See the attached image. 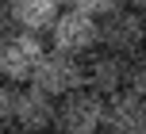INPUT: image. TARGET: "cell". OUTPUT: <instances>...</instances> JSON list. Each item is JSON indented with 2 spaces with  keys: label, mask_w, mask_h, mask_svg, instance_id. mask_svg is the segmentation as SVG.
Wrapping results in <instances>:
<instances>
[{
  "label": "cell",
  "mask_w": 146,
  "mask_h": 134,
  "mask_svg": "<svg viewBox=\"0 0 146 134\" xmlns=\"http://www.w3.org/2000/svg\"><path fill=\"white\" fill-rule=\"evenodd\" d=\"M4 127H23L27 134H46L58 123V96L42 92L38 84H8L0 92Z\"/></svg>",
  "instance_id": "1"
},
{
  "label": "cell",
  "mask_w": 146,
  "mask_h": 134,
  "mask_svg": "<svg viewBox=\"0 0 146 134\" xmlns=\"http://www.w3.org/2000/svg\"><path fill=\"white\" fill-rule=\"evenodd\" d=\"M42 58H46V46H42V35H35V31L15 27L0 42V73L8 84H31Z\"/></svg>",
  "instance_id": "2"
},
{
  "label": "cell",
  "mask_w": 146,
  "mask_h": 134,
  "mask_svg": "<svg viewBox=\"0 0 146 134\" xmlns=\"http://www.w3.org/2000/svg\"><path fill=\"white\" fill-rule=\"evenodd\" d=\"M104 119H108V96H100L96 88H77L69 96L58 100V123L54 130L62 134H100Z\"/></svg>",
  "instance_id": "3"
},
{
  "label": "cell",
  "mask_w": 146,
  "mask_h": 134,
  "mask_svg": "<svg viewBox=\"0 0 146 134\" xmlns=\"http://www.w3.org/2000/svg\"><path fill=\"white\" fill-rule=\"evenodd\" d=\"M50 42L54 50H66V54H77V58H88V54L100 50V19L81 8H66L58 15V23L50 27Z\"/></svg>",
  "instance_id": "4"
},
{
  "label": "cell",
  "mask_w": 146,
  "mask_h": 134,
  "mask_svg": "<svg viewBox=\"0 0 146 134\" xmlns=\"http://www.w3.org/2000/svg\"><path fill=\"white\" fill-rule=\"evenodd\" d=\"M31 84H38L42 92H50V96H58V100H62V96H69V92H77V88H85V84H88L85 58L66 54V50H54V46H50Z\"/></svg>",
  "instance_id": "5"
},
{
  "label": "cell",
  "mask_w": 146,
  "mask_h": 134,
  "mask_svg": "<svg viewBox=\"0 0 146 134\" xmlns=\"http://www.w3.org/2000/svg\"><path fill=\"white\" fill-rule=\"evenodd\" d=\"M100 46L111 54H127V58L142 54L146 50V15L135 12L131 4L104 15L100 19Z\"/></svg>",
  "instance_id": "6"
},
{
  "label": "cell",
  "mask_w": 146,
  "mask_h": 134,
  "mask_svg": "<svg viewBox=\"0 0 146 134\" xmlns=\"http://www.w3.org/2000/svg\"><path fill=\"white\" fill-rule=\"evenodd\" d=\"M88 69V88H96L100 96H115L127 88V73H131V58L127 54H111V50H96L85 58Z\"/></svg>",
  "instance_id": "7"
},
{
  "label": "cell",
  "mask_w": 146,
  "mask_h": 134,
  "mask_svg": "<svg viewBox=\"0 0 146 134\" xmlns=\"http://www.w3.org/2000/svg\"><path fill=\"white\" fill-rule=\"evenodd\" d=\"M108 134H146V96L123 88L108 96V119H104Z\"/></svg>",
  "instance_id": "8"
},
{
  "label": "cell",
  "mask_w": 146,
  "mask_h": 134,
  "mask_svg": "<svg viewBox=\"0 0 146 134\" xmlns=\"http://www.w3.org/2000/svg\"><path fill=\"white\" fill-rule=\"evenodd\" d=\"M62 12H66L62 0H8L4 19H12V27H19V31L50 35V27L58 23Z\"/></svg>",
  "instance_id": "9"
},
{
  "label": "cell",
  "mask_w": 146,
  "mask_h": 134,
  "mask_svg": "<svg viewBox=\"0 0 146 134\" xmlns=\"http://www.w3.org/2000/svg\"><path fill=\"white\" fill-rule=\"evenodd\" d=\"M73 8H81V12L96 15V19H104V15L119 12V8H127V0H69Z\"/></svg>",
  "instance_id": "10"
},
{
  "label": "cell",
  "mask_w": 146,
  "mask_h": 134,
  "mask_svg": "<svg viewBox=\"0 0 146 134\" xmlns=\"http://www.w3.org/2000/svg\"><path fill=\"white\" fill-rule=\"evenodd\" d=\"M127 88H131V92H139V96H146V50L131 58V73H127Z\"/></svg>",
  "instance_id": "11"
},
{
  "label": "cell",
  "mask_w": 146,
  "mask_h": 134,
  "mask_svg": "<svg viewBox=\"0 0 146 134\" xmlns=\"http://www.w3.org/2000/svg\"><path fill=\"white\" fill-rule=\"evenodd\" d=\"M127 4H131L135 12H142V15H146V0H127Z\"/></svg>",
  "instance_id": "12"
},
{
  "label": "cell",
  "mask_w": 146,
  "mask_h": 134,
  "mask_svg": "<svg viewBox=\"0 0 146 134\" xmlns=\"http://www.w3.org/2000/svg\"><path fill=\"white\" fill-rule=\"evenodd\" d=\"M4 134H27L23 127H4Z\"/></svg>",
  "instance_id": "13"
},
{
  "label": "cell",
  "mask_w": 146,
  "mask_h": 134,
  "mask_svg": "<svg viewBox=\"0 0 146 134\" xmlns=\"http://www.w3.org/2000/svg\"><path fill=\"white\" fill-rule=\"evenodd\" d=\"M46 134H50V130H46ZM54 134H62V130H54Z\"/></svg>",
  "instance_id": "14"
},
{
  "label": "cell",
  "mask_w": 146,
  "mask_h": 134,
  "mask_svg": "<svg viewBox=\"0 0 146 134\" xmlns=\"http://www.w3.org/2000/svg\"><path fill=\"white\" fill-rule=\"evenodd\" d=\"M100 134H108V130H100Z\"/></svg>",
  "instance_id": "15"
}]
</instances>
